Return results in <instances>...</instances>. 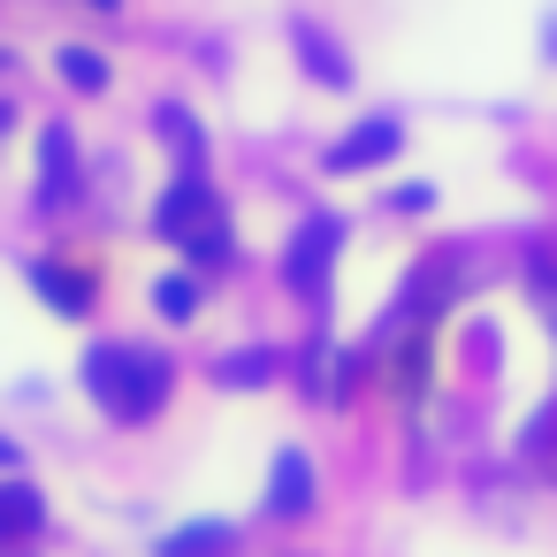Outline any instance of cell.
<instances>
[{
	"instance_id": "obj_1",
	"label": "cell",
	"mask_w": 557,
	"mask_h": 557,
	"mask_svg": "<svg viewBox=\"0 0 557 557\" xmlns=\"http://www.w3.org/2000/svg\"><path fill=\"white\" fill-rule=\"evenodd\" d=\"M169 382H176V367L161 351H146V344H92L85 351V389L123 428H146L169 405Z\"/></svg>"
},
{
	"instance_id": "obj_2",
	"label": "cell",
	"mask_w": 557,
	"mask_h": 557,
	"mask_svg": "<svg viewBox=\"0 0 557 557\" xmlns=\"http://www.w3.org/2000/svg\"><path fill=\"white\" fill-rule=\"evenodd\" d=\"M153 230H161L184 260H199V268H222V260H230V222H222V199H214V184H207V176H191V169L161 191Z\"/></svg>"
},
{
	"instance_id": "obj_3",
	"label": "cell",
	"mask_w": 557,
	"mask_h": 557,
	"mask_svg": "<svg viewBox=\"0 0 557 557\" xmlns=\"http://www.w3.org/2000/svg\"><path fill=\"white\" fill-rule=\"evenodd\" d=\"M336 252H344V222L336 214H306L298 237H290V252H283V283L321 306L329 298V275H336Z\"/></svg>"
},
{
	"instance_id": "obj_4",
	"label": "cell",
	"mask_w": 557,
	"mask_h": 557,
	"mask_svg": "<svg viewBox=\"0 0 557 557\" xmlns=\"http://www.w3.org/2000/svg\"><path fill=\"white\" fill-rule=\"evenodd\" d=\"M405 153V131L389 123V115H367V123H351L329 153H321V169L329 176H359V169H382V161H397Z\"/></svg>"
},
{
	"instance_id": "obj_5",
	"label": "cell",
	"mask_w": 557,
	"mask_h": 557,
	"mask_svg": "<svg viewBox=\"0 0 557 557\" xmlns=\"http://www.w3.org/2000/svg\"><path fill=\"white\" fill-rule=\"evenodd\" d=\"M70 199H77V131L47 123V131H39V207L54 214V207H70Z\"/></svg>"
},
{
	"instance_id": "obj_6",
	"label": "cell",
	"mask_w": 557,
	"mask_h": 557,
	"mask_svg": "<svg viewBox=\"0 0 557 557\" xmlns=\"http://www.w3.org/2000/svg\"><path fill=\"white\" fill-rule=\"evenodd\" d=\"M32 290H39L54 313H70V321H85V313H92V298H100L85 268H70V260H47V252L32 260Z\"/></svg>"
},
{
	"instance_id": "obj_7",
	"label": "cell",
	"mask_w": 557,
	"mask_h": 557,
	"mask_svg": "<svg viewBox=\"0 0 557 557\" xmlns=\"http://www.w3.org/2000/svg\"><path fill=\"white\" fill-rule=\"evenodd\" d=\"M268 511H275V519L313 511V466H306V450H275V473H268Z\"/></svg>"
},
{
	"instance_id": "obj_8",
	"label": "cell",
	"mask_w": 557,
	"mask_h": 557,
	"mask_svg": "<svg viewBox=\"0 0 557 557\" xmlns=\"http://www.w3.org/2000/svg\"><path fill=\"white\" fill-rule=\"evenodd\" d=\"M290 47H298V62H306L329 92H344V85H351V54H344L321 24H290Z\"/></svg>"
},
{
	"instance_id": "obj_9",
	"label": "cell",
	"mask_w": 557,
	"mask_h": 557,
	"mask_svg": "<svg viewBox=\"0 0 557 557\" xmlns=\"http://www.w3.org/2000/svg\"><path fill=\"white\" fill-rule=\"evenodd\" d=\"M47 527V496L32 481H0V542H24Z\"/></svg>"
},
{
	"instance_id": "obj_10",
	"label": "cell",
	"mask_w": 557,
	"mask_h": 557,
	"mask_svg": "<svg viewBox=\"0 0 557 557\" xmlns=\"http://www.w3.org/2000/svg\"><path fill=\"white\" fill-rule=\"evenodd\" d=\"M230 542H237V527H222V519H191V527L161 534V557H230Z\"/></svg>"
},
{
	"instance_id": "obj_11",
	"label": "cell",
	"mask_w": 557,
	"mask_h": 557,
	"mask_svg": "<svg viewBox=\"0 0 557 557\" xmlns=\"http://www.w3.org/2000/svg\"><path fill=\"white\" fill-rule=\"evenodd\" d=\"M54 70L70 92H108V54L100 47H54Z\"/></svg>"
},
{
	"instance_id": "obj_12",
	"label": "cell",
	"mask_w": 557,
	"mask_h": 557,
	"mask_svg": "<svg viewBox=\"0 0 557 557\" xmlns=\"http://www.w3.org/2000/svg\"><path fill=\"white\" fill-rule=\"evenodd\" d=\"M214 374H222L230 389H252V382H268V374H275V351H268V344H252V351H230Z\"/></svg>"
},
{
	"instance_id": "obj_13",
	"label": "cell",
	"mask_w": 557,
	"mask_h": 557,
	"mask_svg": "<svg viewBox=\"0 0 557 557\" xmlns=\"http://www.w3.org/2000/svg\"><path fill=\"white\" fill-rule=\"evenodd\" d=\"M153 306H161L169 321H191V313H199V283H191V275H161V283H153Z\"/></svg>"
},
{
	"instance_id": "obj_14",
	"label": "cell",
	"mask_w": 557,
	"mask_h": 557,
	"mask_svg": "<svg viewBox=\"0 0 557 557\" xmlns=\"http://www.w3.org/2000/svg\"><path fill=\"white\" fill-rule=\"evenodd\" d=\"M161 131H169V138H176V153H184V169H191V176H199V123H191V115H184V108H176V100H169V108H161Z\"/></svg>"
},
{
	"instance_id": "obj_15",
	"label": "cell",
	"mask_w": 557,
	"mask_h": 557,
	"mask_svg": "<svg viewBox=\"0 0 557 557\" xmlns=\"http://www.w3.org/2000/svg\"><path fill=\"white\" fill-rule=\"evenodd\" d=\"M389 207H397V214H428V207H435V184H397Z\"/></svg>"
},
{
	"instance_id": "obj_16",
	"label": "cell",
	"mask_w": 557,
	"mask_h": 557,
	"mask_svg": "<svg viewBox=\"0 0 557 557\" xmlns=\"http://www.w3.org/2000/svg\"><path fill=\"white\" fill-rule=\"evenodd\" d=\"M542 54H549V62H557V16H549V24H542Z\"/></svg>"
},
{
	"instance_id": "obj_17",
	"label": "cell",
	"mask_w": 557,
	"mask_h": 557,
	"mask_svg": "<svg viewBox=\"0 0 557 557\" xmlns=\"http://www.w3.org/2000/svg\"><path fill=\"white\" fill-rule=\"evenodd\" d=\"M9 123H16V100H0V138H9Z\"/></svg>"
},
{
	"instance_id": "obj_18",
	"label": "cell",
	"mask_w": 557,
	"mask_h": 557,
	"mask_svg": "<svg viewBox=\"0 0 557 557\" xmlns=\"http://www.w3.org/2000/svg\"><path fill=\"white\" fill-rule=\"evenodd\" d=\"M0 466H16V443H9V435H0Z\"/></svg>"
},
{
	"instance_id": "obj_19",
	"label": "cell",
	"mask_w": 557,
	"mask_h": 557,
	"mask_svg": "<svg viewBox=\"0 0 557 557\" xmlns=\"http://www.w3.org/2000/svg\"><path fill=\"white\" fill-rule=\"evenodd\" d=\"M9 70H16V54H9V47H0V77H9Z\"/></svg>"
},
{
	"instance_id": "obj_20",
	"label": "cell",
	"mask_w": 557,
	"mask_h": 557,
	"mask_svg": "<svg viewBox=\"0 0 557 557\" xmlns=\"http://www.w3.org/2000/svg\"><path fill=\"white\" fill-rule=\"evenodd\" d=\"M92 9H100V16H115V9H123V0H92Z\"/></svg>"
}]
</instances>
